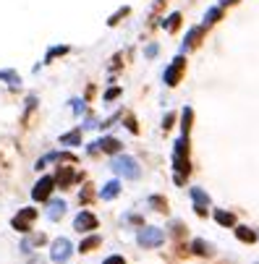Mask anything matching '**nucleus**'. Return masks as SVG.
<instances>
[{
    "instance_id": "f8f14e48",
    "label": "nucleus",
    "mask_w": 259,
    "mask_h": 264,
    "mask_svg": "<svg viewBox=\"0 0 259 264\" xmlns=\"http://www.w3.org/2000/svg\"><path fill=\"white\" fill-rule=\"evenodd\" d=\"M191 199H194V204H196V212H199V214H207L209 196H207L202 189H191Z\"/></svg>"
},
{
    "instance_id": "7ed1b4c3",
    "label": "nucleus",
    "mask_w": 259,
    "mask_h": 264,
    "mask_svg": "<svg viewBox=\"0 0 259 264\" xmlns=\"http://www.w3.org/2000/svg\"><path fill=\"white\" fill-rule=\"evenodd\" d=\"M113 170L118 175H123V178H139L142 175V170H139V162H136L134 157H115L113 160Z\"/></svg>"
},
{
    "instance_id": "473e14b6",
    "label": "nucleus",
    "mask_w": 259,
    "mask_h": 264,
    "mask_svg": "<svg viewBox=\"0 0 259 264\" xmlns=\"http://www.w3.org/2000/svg\"><path fill=\"white\" fill-rule=\"evenodd\" d=\"M118 95H120V89H118V86H115V89H108V92H105V100L110 102V100H115Z\"/></svg>"
},
{
    "instance_id": "423d86ee",
    "label": "nucleus",
    "mask_w": 259,
    "mask_h": 264,
    "mask_svg": "<svg viewBox=\"0 0 259 264\" xmlns=\"http://www.w3.org/2000/svg\"><path fill=\"white\" fill-rule=\"evenodd\" d=\"M37 220V209H32V207H26V209H21L16 217H13V228H16L19 233H29V228H32V223Z\"/></svg>"
},
{
    "instance_id": "f257e3e1",
    "label": "nucleus",
    "mask_w": 259,
    "mask_h": 264,
    "mask_svg": "<svg viewBox=\"0 0 259 264\" xmlns=\"http://www.w3.org/2000/svg\"><path fill=\"white\" fill-rule=\"evenodd\" d=\"M173 165H176V183H184L191 173V162H189V134H181L176 142L173 152Z\"/></svg>"
},
{
    "instance_id": "c85d7f7f",
    "label": "nucleus",
    "mask_w": 259,
    "mask_h": 264,
    "mask_svg": "<svg viewBox=\"0 0 259 264\" xmlns=\"http://www.w3.org/2000/svg\"><path fill=\"white\" fill-rule=\"evenodd\" d=\"M89 199H95V191H92V186H87V189L81 191V196H79V201H81V204H87V201Z\"/></svg>"
},
{
    "instance_id": "9d476101",
    "label": "nucleus",
    "mask_w": 259,
    "mask_h": 264,
    "mask_svg": "<svg viewBox=\"0 0 259 264\" xmlns=\"http://www.w3.org/2000/svg\"><path fill=\"white\" fill-rule=\"evenodd\" d=\"M76 181V173L66 165V167H58V175H55V183L60 186V189H71V183Z\"/></svg>"
},
{
    "instance_id": "f03ea898",
    "label": "nucleus",
    "mask_w": 259,
    "mask_h": 264,
    "mask_svg": "<svg viewBox=\"0 0 259 264\" xmlns=\"http://www.w3.org/2000/svg\"><path fill=\"white\" fill-rule=\"evenodd\" d=\"M184 73H186V58H184V55H176V58H173V63L167 66L165 73H162L165 86H176V84H181Z\"/></svg>"
},
{
    "instance_id": "b1692460",
    "label": "nucleus",
    "mask_w": 259,
    "mask_h": 264,
    "mask_svg": "<svg viewBox=\"0 0 259 264\" xmlns=\"http://www.w3.org/2000/svg\"><path fill=\"white\" fill-rule=\"evenodd\" d=\"M128 13H131V8H128V6H123V8H120L118 13H113V16L108 19V24H110V26H115V24H120V19H126V16H128Z\"/></svg>"
},
{
    "instance_id": "f3484780",
    "label": "nucleus",
    "mask_w": 259,
    "mask_h": 264,
    "mask_svg": "<svg viewBox=\"0 0 259 264\" xmlns=\"http://www.w3.org/2000/svg\"><path fill=\"white\" fill-rule=\"evenodd\" d=\"M191 123H194V110L191 107H184V113H181V134H189Z\"/></svg>"
},
{
    "instance_id": "a211bd4d",
    "label": "nucleus",
    "mask_w": 259,
    "mask_h": 264,
    "mask_svg": "<svg viewBox=\"0 0 259 264\" xmlns=\"http://www.w3.org/2000/svg\"><path fill=\"white\" fill-rule=\"evenodd\" d=\"M181 21H184V16H181V13H170V16H167V21L162 24V29L173 34L176 29H181Z\"/></svg>"
},
{
    "instance_id": "6e6552de",
    "label": "nucleus",
    "mask_w": 259,
    "mask_h": 264,
    "mask_svg": "<svg viewBox=\"0 0 259 264\" xmlns=\"http://www.w3.org/2000/svg\"><path fill=\"white\" fill-rule=\"evenodd\" d=\"M73 228L79 233H89V230H97V217L92 212H79L73 220Z\"/></svg>"
},
{
    "instance_id": "20e7f679",
    "label": "nucleus",
    "mask_w": 259,
    "mask_h": 264,
    "mask_svg": "<svg viewBox=\"0 0 259 264\" xmlns=\"http://www.w3.org/2000/svg\"><path fill=\"white\" fill-rule=\"evenodd\" d=\"M165 241V233L160 228H142L139 233H136V243H139L142 248H155Z\"/></svg>"
},
{
    "instance_id": "0eeeda50",
    "label": "nucleus",
    "mask_w": 259,
    "mask_h": 264,
    "mask_svg": "<svg viewBox=\"0 0 259 264\" xmlns=\"http://www.w3.org/2000/svg\"><path fill=\"white\" fill-rule=\"evenodd\" d=\"M55 186H58V183H55V178H53V175H45V178H39V181H37V186H34L32 196H34L37 201H48Z\"/></svg>"
},
{
    "instance_id": "4468645a",
    "label": "nucleus",
    "mask_w": 259,
    "mask_h": 264,
    "mask_svg": "<svg viewBox=\"0 0 259 264\" xmlns=\"http://www.w3.org/2000/svg\"><path fill=\"white\" fill-rule=\"evenodd\" d=\"M97 144H100V149H102V152H108V154H118V152H120V147H123V144H120L118 139H113V136L102 139V142H97Z\"/></svg>"
},
{
    "instance_id": "ddd939ff",
    "label": "nucleus",
    "mask_w": 259,
    "mask_h": 264,
    "mask_svg": "<svg viewBox=\"0 0 259 264\" xmlns=\"http://www.w3.org/2000/svg\"><path fill=\"white\" fill-rule=\"evenodd\" d=\"M220 19H223V6H212V8L204 13V19H202V21H204V26L209 29V26H215Z\"/></svg>"
},
{
    "instance_id": "aec40b11",
    "label": "nucleus",
    "mask_w": 259,
    "mask_h": 264,
    "mask_svg": "<svg viewBox=\"0 0 259 264\" xmlns=\"http://www.w3.org/2000/svg\"><path fill=\"white\" fill-rule=\"evenodd\" d=\"M191 248H194V254H199V256H209L212 254V246L207 241H194Z\"/></svg>"
},
{
    "instance_id": "9b49d317",
    "label": "nucleus",
    "mask_w": 259,
    "mask_h": 264,
    "mask_svg": "<svg viewBox=\"0 0 259 264\" xmlns=\"http://www.w3.org/2000/svg\"><path fill=\"white\" fill-rule=\"evenodd\" d=\"M63 212H66V201L63 199H50V204H48V217L53 223H58L60 217H63Z\"/></svg>"
},
{
    "instance_id": "cd10ccee",
    "label": "nucleus",
    "mask_w": 259,
    "mask_h": 264,
    "mask_svg": "<svg viewBox=\"0 0 259 264\" xmlns=\"http://www.w3.org/2000/svg\"><path fill=\"white\" fill-rule=\"evenodd\" d=\"M68 50H71V48H68V45H63V48H53V50L48 53V63H50V60H53V58H58V55H66Z\"/></svg>"
},
{
    "instance_id": "a878e982",
    "label": "nucleus",
    "mask_w": 259,
    "mask_h": 264,
    "mask_svg": "<svg viewBox=\"0 0 259 264\" xmlns=\"http://www.w3.org/2000/svg\"><path fill=\"white\" fill-rule=\"evenodd\" d=\"M149 201H152V207H157V212H167V201L162 196H152Z\"/></svg>"
},
{
    "instance_id": "412c9836",
    "label": "nucleus",
    "mask_w": 259,
    "mask_h": 264,
    "mask_svg": "<svg viewBox=\"0 0 259 264\" xmlns=\"http://www.w3.org/2000/svg\"><path fill=\"white\" fill-rule=\"evenodd\" d=\"M42 243H45V236L39 233V236H32V238H26V241L21 243V248H24V251H32L34 246H42Z\"/></svg>"
},
{
    "instance_id": "2eb2a0df",
    "label": "nucleus",
    "mask_w": 259,
    "mask_h": 264,
    "mask_svg": "<svg viewBox=\"0 0 259 264\" xmlns=\"http://www.w3.org/2000/svg\"><path fill=\"white\" fill-rule=\"evenodd\" d=\"M215 220L225 228H236V217L233 212H225V209H215Z\"/></svg>"
},
{
    "instance_id": "393cba45",
    "label": "nucleus",
    "mask_w": 259,
    "mask_h": 264,
    "mask_svg": "<svg viewBox=\"0 0 259 264\" xmlns=\"http://www.w3.org/2000/svg\"><path fill=\"white\" fill-rule=\"evenodd\" d=\"M81 142V131H71L66 136H60V144H79Z\"/></svg>"
},
{
    "instance_id": "2f4dec72",
    "label": "nucleus",
    "mask_w": 259,
    "mask_h": 264,
    "mask_svg": "<svg viewBox=\"0 0 259 264\" xmlns=\"http://www.w3.org/2000/svg\"><path fill=\"white\" fill-rule=\"evenodd\" d=\"M126 128H128L131 134H139V126H136V120H134V118H126Z\"/></svg>"
},
{
    "instance_id": "1a4fd4ad",
    "label": "nucleus",
    "mask_w": 259,
    "mask_h": 264,
    "mask_svg": "<svg viewBox=\"0 0 259 264\" xmlns=\"http://www.w3.org/2000/svg\"><path fill=\"white\" fill-rule=\"evenodd\" d=\"M204 32H207V26H204V24H202V26L189 29V34H186V39H184V50H196V48H199Z\"/></svg>"
},
{
    "instance_id": "6ab92c4d",
    "label": "nucleus",
    "mask_w": 259,
    "mask_h": 264,
    "mask_svg": "<svg viewBox=\"0 0 259 264\" xmlns=\"http://www.w3.org/2000/svg\"><path fill=\"white\" fill-rule=\"evenodd\" d=\"M236 238L243 241V243H254L256 241V233L251 228H236Z\"/></svg>"
},
{
    "instance_id": "39448f33",
    "label": "nucleus",
    "mask_w": 259,
    "mask_h": 264,
    "mask_svg": "<svg viewBox=\"0 0 259 264\" xmlns=\"http://www.w3.org/2000/svg\"><path fill=\"white\" fill-rule=\"evenodd\" d=\"M71 251H73L71 241H68V238H58V241L53 243V248H50V259H53L55 264H66V261L71 259Z\"/></svg>"
},
{
    "instance_id": "bb28decb",
    "label": "nucleus",
    "mask_w": 259,
    "mask_h": 264,
    "mask_svg": "<svg viewBox=\"0 0 259 264\" xmlns=\"http://www.w3.org/2000/svg\"><path fill=\"white\" fill-rule=\"evenodd\" d=\"M170 228H173V238H184L186 236V225L184 223H173Z\"/></svg>"
},
{
    "instance_id": "e433bc0d",
    "label": "nucleus",
    "mask_w": 259,
    "mask_h": 264,
    "mask_svg": "<svg viewBox=\"0 0 259 264\" xmlns=\"http://www.w3.org/2000/svg\"><path fill=\"white\" fill-rule=\"evenodd\" d=\"M29 264H45V259H39V256H34L32 261H29Z\"/></svg>"
},
{
    "instance_id": "72a5a7b5",
    "label": "nucleus",
    "mask_w": 259,
    "mask_h": 264,
    "mask_svg": "<svg viewBox=\"0 0 259 264\" xmlns=\"http://www.w3.org/2000/svg\"><path fill=\"white\" fill-rule=\"evenodd\" d=\"M71 105H73V113H76V115H79V113H84V102H81V100H73Z\"/></svg>"
},
{
    "instance_id": "5701e85b",
    "label": "nucleus",
    "mask_w": 259,
    "mask_h": 264,
    "mask_svg": "<svg viewBox=\"0 0 259 264\" xmlns=\"http://www.w3.org/2000/svg\"><path fill=\"white\" fill-rule=\"evenodd\" d=\"M100 246V236H92V238H87L81 246H79V251L81 254H89V251H92V248H97Z\"/></svg>"
},
{
    "instance_id": "f704fd0d",
    "label": "nucleus",
    "mask_w": 259,
    "mask_h": 264,
    "mask_svg": "<svg viewBox=\"0 0 259 264\" xmlns=\"http://www.w3.org/2000/svg\"><path fill=\"white\" fill-rule=\"evenodd\" d=\"M152 55H157V45H149L147 48V58H152Z\"/></svg>"
},
{
    "instance_id": "c9c22d12",
    "label": "nucleus",
    "mask_w": 259,
    "mask_h": 264,
    "mask_svg": "<svg viewBox=\"0 0 259 264\" xmlns=\"http://www.w3.org/2000/svg\"><path fill=\"white\" fill-rule=\"evenodd\" d=\"M236 3H238V0H220V6H223V8H225V6H236Z\"/></svg>"
},
{
    "instance_id": "7c9ffc66",
    "label": "nucleus",
    "mask_w": 259,
    "mask_h": 264,
    "mask_svg": "<svg viewBox=\"0 0 259 264\" xmlns=\"http://www.w3.org/2000/svg\"><path fill=\"white\" fill-rule=\"evenodd\" d=\"M102 264H126V259H123V256H118V254H115V256H108V259H105Z\"/></svg>"
},
{
    "instance_id": "c756f323",
    "label": "nucleus",
    "mask_w": 259,
    "mask_h": 264,
    "mask_svg": "<svg viewBox=\"0 0 259 264\" xmlns=\"http://www.w3.org/2000/svg\"><path fill=\"white\" fill-rule=\"evenodd\" d=\"M173 120H176V113H167L165 120H162V128H165V131H167V128H173Z\"/></svg>"
},
{
    "instance_id": "4be33fe9",
    "label": "nucleus",
    "mask_w": 259,
    "mask_h": 264,
    "mask_svg": "<svg viewBox=\"0 0 259 264\" xmlns=\"http://www.w3.org/2000/svg\"><path fill=\"white\" fill-rule=\"evenodd\" d=\"M0 81H8L11 86H19L21 79L16 76V71H0Z\"/></svg>"
},
{
    "instance_id": "4c0bfd02",
    "label": "nucleus",
    "mask_w": 259,
    "mask_h": 264,
    "mask_svg": "<svg viewBox=\"0 0 259 264\" xmlns=\"http://www.w3.org/2000/svg\"><path fill=\"white\" fill-rule=\"evenodd\" d=\"M165 3H167V0H157V3H155V8H162Z\"/></svg>"
},
{
    "instance_id": "dca6fc26",
    "label": "nucleus",
    "mask_w": 259,
    "mask_h": 264,
    "mask_svg": "<svg viewBox=\"0 0 259 264\" xmlns=\"http://www.w3.org/2000/svg\"><path fill=\"white\" fill-rule=\"evenodd\" d=\"M118 194H120V183H118V181H110V183H108V186H105V189L100 191V196H102L105 201H110V199H115Z\"/></svg>"
}]
</instances>
